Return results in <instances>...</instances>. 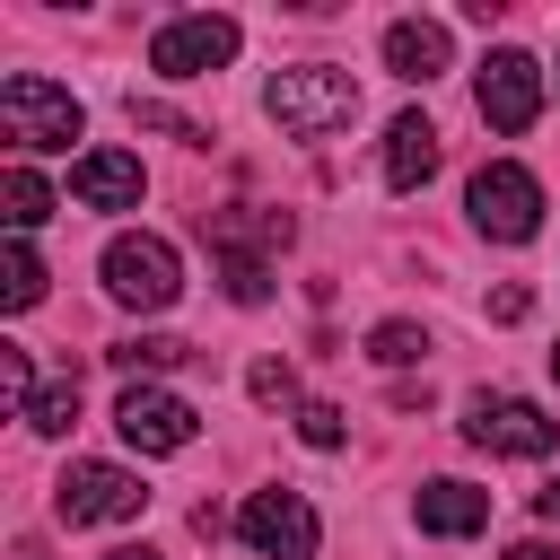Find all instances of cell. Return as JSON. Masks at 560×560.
<instances>
[{"label":"cell","mask_w":560,"mask_h":560,"mask_svg":"<svg viewBox=\"0 0 560 560\" xmlns=\"http://www.w3.org/2000/svg\"><path fill=\"white\" fill-rule=\"evenodd\" d=\"M0 219H9V236H26V228H44V219H52V184H44L26 158L0 175Z\"/></svg>","instance_id":"cell-16"},{"label":"cell","mask_w":560,"mask_h":560,"mask_svg":"<svg viewBox=\"0 0 560 560\" xmlns=\"http://www.w3.org/2000/svg\"><path fill=\"white\" fill-rule=\"evenodd\" d=\"M262 114H271L289 140H332V131L359 122V79L332 70V61H298V70H280V79L262 88Z\"/></svg>","instance_id":"cell-1"},{"label":"cell","mask_w":560,"mask_h":560,"mask_svg":"<svg viewBox=\"0 0 560 560\" xmlns=\"http://www.w3.org/2000/svg\"><path fill=\"white\" fill-rule=\"evenodd\" d=\"M35 298H44V254H35L26 236H9V245H0V306L26 315Z\"/></svg>","instance_id":"cell-17"},{"label":"cell","mask_w":560,"mask_h":560,"mask_svg":"<svg viewBox=\"0 0 560 560\" xmlns=\"http://www.w3.org/2000/svg\"><path fill=\"white\" fill-rule=\"evenodd\" d=\"M96 271H105V298H122V306H140V315L175 306V289H184V254H175L166 236H149V228H122Z\"/></svg>","instance_id":"cell-2"},{"label":"cell","mask_w":560,"mask_h":560,"mask_svg":"<svg viewBox=\"0 0 560 560\" xmlns=\"http://www.w3.org/2000/svg\"><path fill=\"white\" fill-rule=\"evenodd\" d=\"M508 560H560V551H551V542H516Z\"/></svg>","instance_id":"cell-28"},{"label":"cell","mask_w":560,"mask_h":560,"mask_svg":"<svg viewBox=\"0 0 560 560\" xmlns=\"http://www.w3.org/2000/svg\"><path fill=\"white\" fill-rule=\"evenodd\" d=\"M131 122H140V131H166V140H184V149H201V140H210L201 122H184V114H175V105H158V96H131Z\"/></svg>","instance_id":"cell-21"},{"label":"cell","mask_w":560,"mask_h":560,"mask_svg":"<svg viewBox=\"0 0 560 560\" xmlns=\"http://www.w3.org/2000/svg\"><path fill=\"white\" fill-rule=\"evenodd\" d=\"M438 175V122L429 114H394L385 122V184L394 192H420Z\"/></svg>","instance_id":"cell-14"},{"label":"cell","mask_w":560,"mask_h":560,"mask_svg":"<svg viewBox=\"0 0 560 560\" xmlns=\"http://www.w3.org/2000/svg\"><path fill=\"white\" fill-rule=\"evenodd\" d=\"M105 560H158V551H149V542H122V551H105Z\"/></svg>","instance_id":"cell-29"},{"label":"cell","mask_w":560,"mask_h":560,"mask_svg":"<svg viewBox=\"0 0 560 560\" xmlns=\"http://www.w3.org/2000/svg\"><path fill=\"white\" fill-rule=\"evenodd\" d=\"M0 394H9V411H35V394H44V385H35V368H26V350H18V341H0Z\"/></svg>","instance_id":"cell-22"},{"label":"cell","mask_w":560,"mask_h":560,"mask_svg":"<svg viewBox=\"0 0 560 560\" xmlns=\"http://www.w3.org/2000/svg\"><path fill=\"white\" fill-rule=\"evenodd\" d=\"M79 420V376H61V385H44L35 394V411H26V429H44V438H61Z\"/></svg>","instance_id":"cell-20"},{"label":"cell","mask_w":560,"mask_h":560,"mask_svg":"<svg viewBox=\"0 0 560 560\" xmlns=\"http://www.w3.org/2000/svg\"><path fill=\"white\" fill-rule=\"evenodd\" d=\"M184 350H192V341H175V332H131V341H114L105 359H114V368H131V376H140V368L158 376V368H184Z\"/></svg>","instance_id":"cell-18"},{"label":"cell","mask_w":560,"mask_h":560,"mask_svg":"<svg viewBox=\"0 0 560 560\" xmlns=\"http://www.w3.org/2000/svg\"><path fill=\"white\" fill-rule=\"evenodd\" d=\"M52 508H61V525H131V516L149 508V490H140V472L79 455V464L52 481Z\"/></svg>","instance_id":"cell-5"},{"label":"cell","mask_w":560,"mask_h":560,"mask_svg":"<svg viewBox=\"0 0 560 560\" xmlns=\"http://www.w3.org/2000/svg\"><path fill=\"white\" fill-rule=\"evenodd\" d=\"M464 210H472V228H481L490 245H525V236L542 228V184H534L516 158H490V166L464 184Z\"/></svg>","instance_id":"cell-3"},{"label":"cell","mask_w":560,"mask_h":560,"mask_svg":"<svg viewBox=\"0 0 560 560\" xmlns=\"http://www.w3.org/2000/svg\"><path fill=\"white\" fill-rule=\"evenodd\" d=\"M420 350H429V332H420V324H402V315L368 332V359H376V368H411Z\"/></svg>","instance_id":"cell-19"},{"label":"cell","mask_w":560,"mask_h":560,"mask_svg":"<svg viewBox=\"0 0 560 560\" xmlns=\"http://www.w3.org/2000/svg\"><path fill=\"white\" fill-rule=\"evenodd\" d=\"M551 376H560V350H551Z\"/></svg>","instance_id":"cell-30"},{"label":"cell","mask_w":560,"mask_h":560,"mask_svg":"<svg viewBox=\"0 0 560 560\" xmlns=\"http://www.w3.org/2000/svg\"><path fill=\"white\" fill-rule=\"evenodd\" d=\"M464 438L490 446V455H551V446H560V420H551L542 402H525V394H472Z\"/></svg>","instance_id":"cell-9"},{"label":"cell","mask_w":560,"mask_h":560,"mask_svg":"<svg viewBox=\"0 0 560 560\" xmlns=\"http://www.w3.org/2000/svg\"><path fill=\"white\" fill-rule=\"evenodd\" d=\"M70 192L88 201V210H140V158L131 149H88V158H70Z\"/></svg>","instance_id":"cell-11"},{"label":"cell","mask_w":560,"mask_h":560,"mask_svg":"<svg viewBox=\"0 0 560 560\" xmlns=\"http://www.w3.org/2000/svg\"><path fill=\"white\" fill-rule=\"evenodd\" d=\"M236 534H245L254 560H315V542H324V525H315V508L298 490H254L236 508Z\"/></svg>","instance_id":"cell-7"},{"label":"cell","mask_w":560,"mask_h":560,"mask_svg":"<svg viewBox=\"0 0 560 560\" xmlns=\"http://www.w3.org/2000/svg\"><path fill=\"white\" fill-rule=\"evenodd\" d=\"M411 516H420V534L464 542V534H481V525H490V490H472V481H420Z\"/></svg>","instance_id":"cell-13"},{"label":"cell","mask_w":560,"mask_h":560,"mask_svg":"<svg viewBox=\"0 0 560 560\" xmlns=\"http://www.w3.org/2000/svg\"><path fill=\"white\" fill-rule=\"evenodd\" d=\"M298 438L332 455V446H341V411H332V402H298Z\"/></svg>","instance_id":"cell-24"},{"label":"cell","mask_w":560,"mask_h":560,"mask_svg":"<svg viewBox=\"0 0 560 560\" xmlns=\"http://www.w3.org/2000/svg\"><path fill=\"white\" fill-rule=\"evenodd\" d=\"M446 52H455V44H446L438 18H394V26H385V70H394V79H420V88H429V79L446 70Z\"/></svg>","instance_id":"cell-15"},{"label":"cell","mask_w":560,"mask_h":560,"mask_svg":"<svg viewBox=\"0 0 560 560\" xmlns=\"http://www.w3.org/2000/svg\"><path fill=\"white\" fill-rule=\"evenodd\" d=\"M534 508H542V516H560V472H551V481L534 490Z\"/></svg>","instance_id":"cell-27"},{"label":"cell","mask_w":560,"mask_h":560,"mask_svg":"<svg viewBox=\"0 0 560 560\" xmlns=\"http://www.w3.org/2000/svg\"><path fill=\"white\" fill-rule=\"evenodd\" d=\"M236 18H219V9H201V18H166L158 35H149V70L158 79H210V70H228L236 61Z\"/></svg>","instance_id":"cell-6"},{"label":"cell","mask_w":560,"mask_h":560,"mask_svg":"<svg viewBox=\"0 0 560 560\" xmlns=\"http://www.w3.org/2000/svg\"><path fill=\"white\" fill-rule=\"evenodd\" d=\"M298 228H289V210H219L210 219V245H219V262H262V254H280Z\"/></svg>","instance_id":"cell-12"},{"label":"cell","mask_w":560,"mask_h":560,"mask_svg":"<svg viewBox=\"0 0 560 560\" xmlns=\"http://www.w3.org/2000/svg\"><path fill=\"white\" fill-rule=\"evenodd\" d=\"M472 96H481V122L516 140V131H534V114H542V61L508 44V52L481 61V88H472Z\"/></svg>","instance_id":"cell-10"},{"label":"cell","mask_w":560,"mask_h":560,"mask_svg":"<svg viewBox=\"0 0 560 560\" xmlns=\"http://www.w3.org/2000/svg\"><path fill=\"white\" fill-rule=\"evenodd\" d=\"M219 289H228L236 306H262V298H271V262H219Z\"/></svg>","instance_id":"cell-23"},{"label":"cell","mask_w":560,"mask_h":560,"mask_svg":"<svg viewBox=\"0 0 560 560\" xmlns=\"http://www.w3.org/2000/svg\"><path fill=\"white\" fill-rule=\"evenodd\" d=\"M114 429H122V446H140V455H184V446L201 438V411H192L184 394H166V385H122Z\"/></svg>","instance_id":"cell-8"},{"label":"cell","mask_w":560,"mask_h":560,"mask_svg":"<svg viewBox=\"0 0 560 560\" xmlns=\"http://www.w3.org/2000/svg\"><path fill=\"white\" fill-rule=\"evenodd\" d=\"M490 315H499V324H525V315H534V298H525V289H499V298H490Z\"/></svg>","instance_id":"cell-26"},{"label":"cell","mask_w":560,"mask_h":560,"mask_svg":"<svg viewBox=\"0 0 560 560\" xmlns=\"http://www.w3.org/2000/svg\"><path fill=\"white\" fill-rule=\"evenodd\" d=\"M0 131L18 149H70L79 140V96L52 88V79H35V70H9L0 79Z\"/></svg>","instance_id":"cell-4"},{"label":"cell","mask_w":560,"mask_h":560,"mask_svg":"<svg viewBox=\"0 0 560 560\" xmlns=\"http://www.w3.org/2000/svg\"><path fill=\"white\" fill-rule=\"evenodd\" d=\"M245 385H254V402H289V394H298V368H289V359H262Z\"/></svg>","instance_id":"cell-25"}]
</instances>
